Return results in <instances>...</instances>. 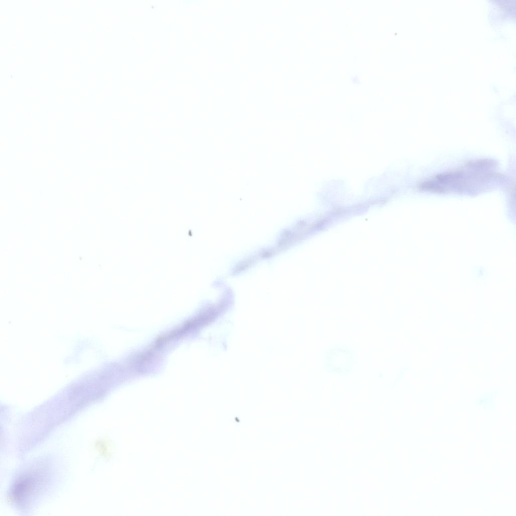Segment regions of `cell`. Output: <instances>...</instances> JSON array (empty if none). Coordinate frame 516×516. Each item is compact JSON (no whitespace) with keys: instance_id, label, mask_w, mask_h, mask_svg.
I'll list each match as a JSON object with an SVG mask.
<instances>
[{"instance_id":"obj_1","label":"cell","mask_w":516,"mask_h":516,"mask_svg":"<svg viewBox=\"0 0 516 516\" xmlns=\"http://www.w3.org/2000/svg\"><path fill=\"white\" fill-rule=\"evenodd\" d=\"M43 472L35 468L22 473L15 478L12 486L11 495L14 500L23 501L24 499H30L31 496L37 495L42 492L43 486L46 484L47 479L43 475Z\"/></svg>"}]
</instances>
